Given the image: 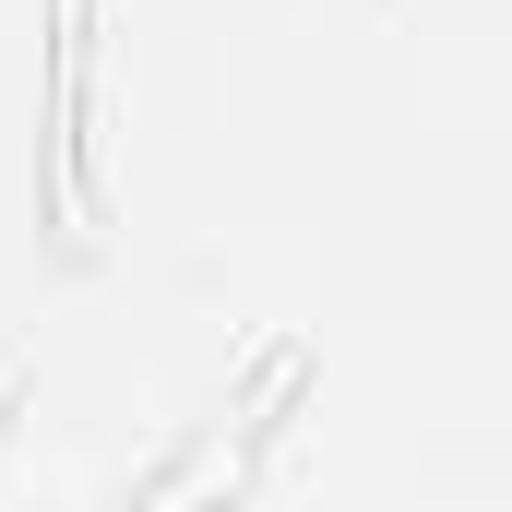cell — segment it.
Instances as JSON below:
<instances>
[{"instance_id":"6da1fadb","label":"cell","mask_w":512,"mask_h":512,"mask_svg":"<svg viewBox=\"0 0 512 512\" xmlns=\"http://www.w3.org/2000/svg\"><path fill=\"white\" fill-rule=\"evenodd\" d=\"M84 12L96 0H60V72H48V131H60V191L84 203Z\"/></svg>"}]
</instances>
